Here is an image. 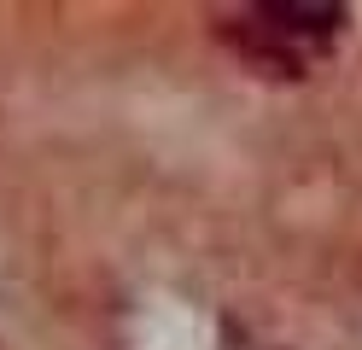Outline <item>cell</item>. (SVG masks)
I'll return each mask as SVG.
<instances>
[{"instance_id": "obj_1", "label": "cell", "mask_w": 362, "mask_h": 350, "mask_svg": "<svg viewBox=\"0 0 362 350\" xmlns=\"http://www.w3.org/2000/svg\"><path fill=\"white\" fill-rule=\"evenodd\" d=\"M345 6H310V0H263V6H245L228 35L245 59H257L275 76H304V64L315 53L345 35Z\"/></svg>"}]
</instances>
